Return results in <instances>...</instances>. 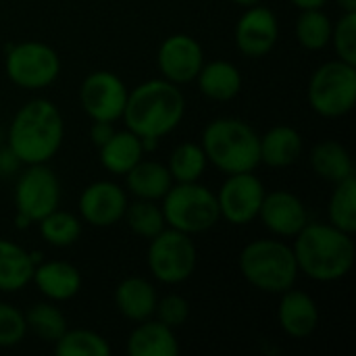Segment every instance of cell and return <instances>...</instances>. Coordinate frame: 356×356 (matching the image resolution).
Instances as JSON below:
<instances>
[{
	"mask_svg": "<svg viewBox=\"0 0 356 356\" xmlns=\"http://www.w3.org/2000/svg\"><path fill=\"white\" fill-rule=\"evenodd\" d=\"M334 192L327 202V223L334 227L353 234L356 232V179L346 177L334 184Z\"/></svg>",
	"mask_w": 356,
	"mask_h": 356,
	"instance_id": "29",
	"label": "cell"
},
{
	"mask_svg": "<svg viewBox=\"0 0 356 356\" xmlns=\"http://www.w3.org/2000/svg\"><path fill=\"white\" fill-rule=\"evenodd\" d=\"M229 2L240 4V6H252V4H257V2H261V0H229Z\"/></svg>",
	"mask_w": 356,
	"mask_h": 356,
	"instance_id": "41",
	"label": "cell"
},
{
	"mask_svg": "<svg viewBox=\"0 0 356 356\" xmlns=\"http://www.w3.org/2000/svg\"><path fill=\"white\" fill-rule=\"evenodd\" d=\"M267 190L254 171L227 175L217 196L219 215L229 225H248L259 217Z\"/></svg>",
	"mask_w": 356,
	"mask_h": 356,
	"instance_id": "12",
	"label": "cell"
},
{
	"mask_svg": "<svg viewBox=\"0 0 356 356\" xmlns=\"http://www.w3.org/2000/svg\"><path fill=\"white\" fill-rule=\"evenodd\" d=\"M31 284L50 302H67L81 290V273L67 261H40L33 269Z\"/></svg>",
	"mask_w": 356,
	"mask_h": 356,
	"instance_id": "18",
	"label": "cell"
},
{
	"mask_svg": "<svg viewBox=\"0 0 356 356\" xmlns=\"http://www.w3.org/2000/svg\"><path fill=\"white\" fill-rule=\"evenodd\" d=\"M259 140L261 136L248 121L238 117H219L202 129L200 146L207 161L217 171L234 175L254 171L261 165Z\"/></svg>",
	"mask_w": 356,
	"mask_h": 356,
	"instance_id": "4",
	"label": "cell"
},
{
	"mask_svg": "<svg viewBox=\"0 0 356 356\" xmlns=\"http://www.w3.org/2000/svg\"><path fill=\"white\" fill-rule=\"evenodd\" d=\"M186 115V96L165 77L146 79L127 92L123 121L140 138H165L177 129Z\"/></svg>",
	"mask_w": 356,
	"mask_h": 356,
	"instance_id": "3",
	"label": "cell"
},
{
	"mask_svg": "<svg viewBox=\"0 0 356 356\" xmlns=\"http://www.w3.org/2000/svg\"><path fill=\"white\" fill-rule=\"evenodd\" d=\"M242 277L265 294H282L294 288L300 271L294 250L282 238H261L246 244L238 257Z\"/></svg>",
	"mask_w": 356,
	"mask_h": 356,
	"instance_id": "5",
	"label": "cell"
},
{
	"mask_svg": "<svg viewBox=\"0 0 356 356\" xmlns=\"http://www.w3.org/2000/svg\"><path fill=\"white\" fill-rule=\"evenodd\" d=\"M127 202V192L119 184L111 179H98L81 190L77 207L86 223L104 229L123 221Z\"/></svg>",
	"mask_w": 356,
	"mask_h": 356,
	"instance_id": "15",
	"label": "cell"
},
{
	"mask_svg": "<svg viewBox=\"0 0 356 356\" xmlns=\"http://www.w3.org/2000/svg\"><path fill=\"white\" fill-rule=\"evenodd\" d=\"M54 353L58 356H111L113 348L108 340L94 330L67 327V332L54 342Z\"/></svg>",
	"mask_w": 356,
	"mask_h": 356,
	"instance_id": "31",
	"label": "cell"
},
{
	"mask_svg": "<svg viewBox=\"0 0 356 356\" xmlns=\"http://www.w3.org/2000/svg\"><path fill=\"white\" fill-rule=\"evenodd\" d=\"M261 163L273 169H286L300 161L305 152V140L298 129L290 125H275L259 140Z\"/></svg>",
	"mask_w": 356,
	"mask_h": 356,
	"instance_id": "20",
	"label": "cell"
},
{
	"mask_svg": "<svg viewBox=\"0 0 356 356\" xmlns=\"http://www.w3.org/2000/svg\"><path fill=\"white\" fill-rule=\"evenodd\" d=\"M23 167V163L19 161V156L13 152V148L4 142L0 146V177H10L15 173H19Z\"/></svg>",
	"mask_w": 356,
	"mask_h": 356,
	"instance_id": "37",
	"label": "cell"
},
{
	"mask_svg": "<svg viewBox=\"0 0 356 356\" xmlns=\"http://www.w3.org/2000/svg\"><path fill=\"white\" fill-rule=\"evenodd\" d=\"M123 221L127 223L131 234L144 240H152L156 234H161L167 227L161 204L154 200H142V198L127 202Z\"/></svg>",
	"mask_w": 356,
	"mask_h": 356,
	"instance_id": "33",
	"label": "cell"
},
{
	"mask_svg": "<svg viewBox=\"0 0 356 356\" xmlns=\"http://www.w3.org/2000/svg\"><path fill=\"white\" fill-rule=\"evenodd\" d=\"M146 263L150 275L156 282L165 286H177L194 275L198 265V250L192 236L165 227L150 240Z\"/></svg>",
	"mask_w": 356,
	"mask_h": 356,
	"instance_id": "9",
	"label": "cell"
},
{
	"mask_svg": "<svg viewBox=\"0 0 356 356\" xmlns=\"http://www.w3.org/2000/svg\"><path fill=\"white\" fill-rule=\"evenodd\" d=\"M161 77L175 86H186L196 79L204 65V50L190 33H173L165 38L156 52Z\"/></svg>",
	"mask_w": 356,
	"mask_h": 356,
	"instance_id": "13",
	"label": "cell"
},
{
	"mask_svg": "<svg viewBox=\"0 0 356 356\" xmlns=\"http://www.w3.org/2000/svg\"><path fill=\"white\" fill-rule=\"evenodd\" d=\"M4 142H6V134H4V129L0 127V146H2Z\"/></svg>",
	"mask_w": 356,
	"mask_h": 356,
	"instance_id": "42",
	"label": "cell"
},
{
	"mask_svg": "<svg viewBox=\"0 0 356 356\" xmlns=\"http://www.w3.org/2000/svg\"><path fill=\"white\" fill-rule=\"evenodd\" d=\"M159 302L156 288L146 277H125L115 288V307L119 315H123L127 321L140 323L150 317H154V309Z\"/></svg>",
	"mask_w": 356,
	"mask_h": 356,
	"instance_id": "19",
	"label": "cell"
},
{
	"mask_svg": "<svg viewBox=\"0 0 356 356\" xmlns=\"http://www.w3.org/2000/svg\"><path fill=\"white\" fill-rule=\"evenodd\" d=\"M257 219H261L265 229L271 232L275 238L288 240L294 238L309 223V213L305 202L296 194L288 190H273L265 194Z\"/></svg>",
	"mask_w": 356,
	"mask_h": 356,
	"instance_id": "16",
	"label": "cell"
},
{
	"mask_svg": "<svg viewBox=\"0 0 356 356\" xmlns=\"http://www.w3.org/2000/svg\"><path fill=\"white\" fill-rule=\"evenodd\" d=\"M309 161L315 175L332 184H338L355 175V165L348 148L336 140H323L315 144L309 154Z\"/></svg>",
	"mask_w": 356,
	"mask_h": 356,
	"instance_id": "26",
	"label": "cell"
},
{
	"mask_svg": "<svg viewBox=\"0 0 356 356\" xmlns=\"http://www.w3.org/2000/svg\"><path fill=\"white\" fill-rule=\"evenodd\" d=\"M298 10H309V8H323L330 0H290Z\"/></svg>",
	"mask_w": 356,
	"mask_h": 356,
	"instance_id": "39",
	"label": "cell"
},
{
	"mask_svg": "<svg viewBox=\"0 0 356 356\" xmlns=\"http://www.w3.org/2000/svg\"><path fill=\"white\" fill-rule=\"evenodd\" d=\"M65 140V119L48 98L25 102L6 129V144L23 165L50 163Z\"/></svg>",
	"mask_w": 356,
	"mask_h": 356,
	"instance_id": "2",
	"label": "cell"
},
{
	"mask_svg": "<svg viewBox=\"0 0 356 356\" xmlns=\"http://www.w3.org/2000/svg\"><path fill=\"white\" fill-rule=\"evenodd\" d=\"M207 154L196 142H181L173 148L167 161V169L173 177V184H190L200 181L207 171Z\"/></svg>",
	"mask_w": 356,
	"mask_h": 356,
	"instance_id": "27",
	"label": "cell"
},
{
	"mask_svg": "<svg viewBox=\"0 0 356 356\" xmlns=\"http://www.w3.org/2000/svg\"><path fill=\"white\" fill-rule=\"evenodd\" d=\"M60 194V181L56 173L48 167V163L25 165V169L17 175L13 194L17 209V229H27L31 223H38L42 217L58 209Z\"/></svg>",
	"mask_w": 356,
	"mask_h": 356,
	"instance_id": "8",
	"label": "cell"
},
{
	"mask_svg": "<svg viewBox=\"0 0 356 356\" xmlns=\"http://www.w3.org/2000/svg\"><path fill=\"white\" fill-rule=\"evenodd\" d=\"M190 317V302L179 296V294H167L159 298L156 309H154V319L165 323L171 330L181 327Z\"/></svg>",
	"mask_w": 356,
	"mask_h": 356,
	"instance_id": "36",
	"label": "cell"
},
{
	"mask_svg": "<svg viewBox=\"0 0 356 356\" xmlns=\"http://www.w3.org/2000/svg\"><path fill=\"white\" fill-rule=\"evenodd\" d=\"M342 13H356V0H336Z\"/></svg>",
	"mask_w": 356,
	"mask_h": 356,
	"instance_id": "40",
	"label": "cell"
},
{
	"mask_svg": "<svg viewBox=\"0 0 356 356\" xmlns=\"http://www.w3.org/2000/svg\"><path fill=\"white\" fill-rule=\"evenodd\" d=\"M123 177H125V186L129 194L142 200L161 202L163 196L173 186V177L167 165L159 161H150V159H142L140 163H136Z\"/></svg>",
	"mask_w": 356,
	"mask_h": 356,
	"instance_id": "23",
	"label": "cell"
},
{
	"mask_svg": "<svg viewBox=\"0 0 356 356\" xmlns=\"http://www.w3.org/2000/svg\"><path fill=\"white\" fill-rule=\"evenodd\" d=\"M280 307H277V321L286 336L294 340H305L315 334L319 327V307L315 298L302 290H286L280 294Z\"/></svg>",
	"mask_w": 356,
	"mask_h": 356,
	"instance_id": "17",
	"label": "cell"
},
{
	"mask_svg": "<svg viewBox=\"0 0 356 356\" xmlns=\"http://www.w3.org/2000/svg\"><path fill=\"white\" fill-rule=\"evenodd\" d=\"M330 44L340 60L356 65V13H342L332 27Z\"/></svg>",
	"mask_w": 356,
	"mask_h": 356,
	"instance_id": "34",
	"label": "cell"
},
{
	"mask_svg": "<svg viewBox=\"0 0 356 356\" xmlns=\"http://www.w3.org/2000/svg\"><path fill=\"white\" fill-rule=\"evenodd\" d=\"M4 71L6 77L23 90H44L58 79L60 56L46 42H19L6 48Z\"/></svg>",
	"mask_w": 356,
	"mask_h": 356,
	"instance_id": "10",
	"label": "cell"
},
{
	"mask_svg": "<svg viewBox=\"0 0 356 356\" xmlns=\"http://www.w3.org/2000/svg\"><path fill=\"white\" fill-rule=\"evenodd\" d=\"M27 336L25 313H21L10 302L0 300V348L19 346Z\"/></svg>",
	"mask_w": 356,
	"mask_h": 356,
	"instance_id": "35",
	"label": "cell"
},
{
	"mask_svg": "<svg viewBox=\"0 0 356 356\" xmlns=\"http://www.w3.org/2000/svg\"><path fill=\"white\" fill-rule=\"evenodd\" d=\"M129 88L125 81L106 69L92 71L79 86V104L92 121L115 123L123 117Z\"/></svg>",
	"mask_w": 356,
	"mask_h": 356,
	"instance_id": "11",
	"label": "cell"
},
{
	"mask_svg": "<svg viewBox=\"0 0 356 356\" xmlns=\"http://www.w3.org/2000/svg\"><path fill=\"white\" fill-rule=\"evenodd\" d=\"M165 223L188 236L211 232L219 221V204L213 190L198 181L173 184L161 200Z\"/></svg>",
	"mask_w": 356,
	"mask_h": 356,
	"instance_id": "6",
	"label": "cell"
},
{
	"mask_svg": "<svg viewBox=\"0 0 356 356\" xmlns=\"http://www.w3.org/2000/svg\"><path fill=\"white\" fill-rule=\"evenodd\" d=\"M194 81L200 94L215 102H229L242 90V73L229 60H204Z\"/></svg>",
	"mask_w": 356,
	"mask_h": 356,
	"instance_id": "22",
	"label": "cell"
},
{
	"mask_svg": "<svg viewBox=\"0 0 356 356\" xmlns=\"http://www.w3.org/2000/svg\"><path fill=\"white\" fill-rule=\"evenodd\" d=\"M298 271L319 284L344 280L356 259L353 234H346L332 223H307L292 244Z\"/></svg>",
	"mask_w": 356,
	"mask_h": 356,
	"instance_id": "1",
	"label": "cell"
},
{
	"mask_svg": "<svg viewBox=\"0 0 356 356\" xmlns=\"http://www.w3.org/2000/svg\"><path fill=\"white\" fill-rule=\"evenodd\" d=\"M35 263L31 252L13 240L0 238V292L13 294L31 284Z\"/></svg>",
	"mask_w": 356,
	"mask_h": 356,
	"instance_id": "24",
	"label": "cell"
},
{
	"mask_svg": "<svg viewBox=\"0 0 356 356\" xmlns=\"http://www.w3.org/2000/svg\"><path fill=\"white\" fill-rule=\"evenodd\" d=\"M115 134V127L113 123L108 121H92V127H90V140L94 142L96 148H100L111 136Z\"/></svg>",
	"mask_w": 356,
	"mask_h": 356,
	"instance_id": "38",
	"label": "cell"
},
{
	"mask_svg": "<svg viewBox=\"0 0 356 356\" xmlns=\"http://www.w3.org/2000/svg\"><path fill=\"white\" fill-rule=\"evenodd\" d=\"M27 332H31L42 342L54 344L67 332V319L56 302H35L25 313Z\"/></svg>",
	"mask_w": 356,
	"mask_h": 356,
	"instance_id": "30",
	"label": "cell"
},
{
	"mask_svg": "<svg viewBox=\"0 0 356 356\" xmlns=\"http://www.w3.org/2000/svg\"><path fill=\"white\" fill-rule=\"evenodd\" d=\"M236 48L246 58H263L267 56L280 40V21L277 15L263 6L261 2L246 6L240 15L234 29Z\"/></svg>",
	"mask_w": 356,
	"mask_h": 356,
	"instance_id": "14",
	"label": "cell"
},
{
	"mask_svg": "<svg viewBox=\"0 0 356 356\" xmlns=\"http://www.w3.org/2000/svg\"><path fill=\"white\" fill-rule=\"evenodd\" d=\"M129 356H177L181 353L175 330L150 317L136 323L127 338Z\"/></svg>",
	"mask_w": 356,
	"mask_h": 356,
	"instance_id": "21",
	"label": "cell"
},
{
	"mask_svg": "<svg viewBox=\"0 0 356 356\" xmlns=\"http://www.w3.org/2000/svg\"><path fill=\"white\" fill-rule=\"evenodd\" d=\"M40 236L54 248H69L81 238V221L69 211L54 209L38 221Z\"/></svg>",
	"mask_w": 356,
	"mask_h": 356,
	"instance_id": "32",
	"label": "cell"
},
{
	"mask_svg": "<svg viewBox=\"0 0 356 356\" xmlns=\"http://www.w3.org/2000/svg\"><path fill=\"white\" fill-rule=\"evenodd\" d=\"M100 165L113 175H125L136 163L144 159L140 136L131 129L117 131L98 148Z\"/></svg>",
	"mask_w": 356,
	"mask_h": 356,
	"instance_id": "25",
	"label": "cell"
},
{
	"mask_svg": "<svg viewBox=\"0 0 356 356\" xmlns=\"http://www.w3.org/2000/svg\"><path fill=\"white\" fill-rule=\"evenodd\" d=\"M332 27H334V21L323 8H309V10H300L294 33L302 48L317 52L330 46Z\"/></svg>",
	"mask_w": 356,
	"mask_h": 356,
	"instance_id": "28",
	"label": "cell"
},
{
	"mask_svg": "<svg viewBox=\"0 0 356 356\" xmlns=\"http://www.w3.org/2000/svg\"><path fill=\"white\" fill-rule=\"evenodd\" d=\"M309 106L325 119H340L355 108L356 65L340 58L319 65L307 88Z\"/></svg>",
	"mask_w": 356,
	"mask_h": 356,
	"instance_id": "7",
	"label": "cell"
}]
</instances>
